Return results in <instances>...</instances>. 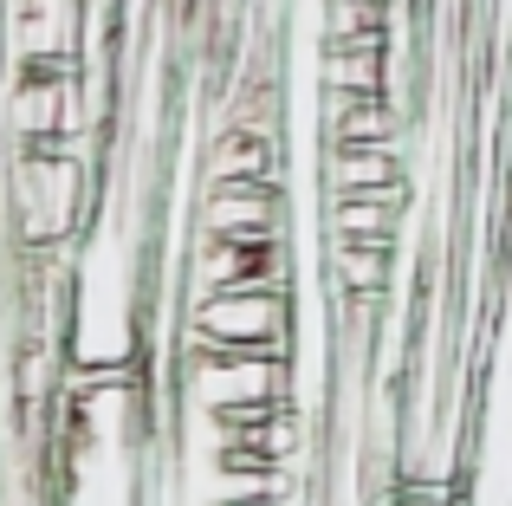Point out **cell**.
<instances>
[{"label":"cell","instance_id":"obj_9","mask_svg":"<svg viewBox=\"0 0 512 506\" xmlns=\"http://www.w3.org/2000/svg\"><path fill=\"white\" fill-rule=\"evenodd\" d=\"M325 241L396 247L402 241V202H389V195H338V202H325Z\"/></svg>","mask_w":512,"mask_h":506},{"label":"cell","instance_id":"obj_11","mask_svg":"<svg viewBox=\"0 0 512 506\" xmlns=\"http://www.w3.org/2000/svg\"><path fill=\"white\" fill-rule=\"evenodd\" d=\"M325 273L331 292H389L396 273V247H370V241H325Z\"/></svg>","mask_w":512,"mask_h":506},{"label":"cell","instance_id":"obj_2","mask_svg":"<svg viewBox=\"0 0 512 506\" xmlns=\"http://www.w3.org/2000/svg\"><path fill=\"white\" fill-rule=\"evenodd\" d=\"M182 390L201 416H240V409L292 403V357L273 351H182Z\"/></svg>","mask_w":512,"mask_h":506},{"label":"cell","instance_id":"obj_13","mask_svg":"<svg viewBox=\"0 0 512 506\" xmlns=\"http://www.w3.org/2000/svg\"><path fill=\"white\" fill-rule=\"evenodd\" d=\"M376 506H461V494L435 481H402L396 494H376Z\"/></svg>","mask_w":512,"mask_h":506},{"label":"cell","instance_id":"obj_3","mask_svg":"<svg viewBox=\"0 0 512 506\" xmlns=\"http://www.w3.org/2000/svg\"><path fill=\"white\" fill-rule=\"evenodd\" d=\"M0 46L7 65H85V0H7Z\"/></svg>","mask_w":512,"mask_h":506},{"label":"cell","instance_id":"obj_10","mask_svg":"<svg viewBox=\"0 0 512 506\" xmlns=\"http://www.w3.org/2000/svg\"><path fill=\"white\" fill-rule=\"evenodd\" d=\"M318 91L389 98V46H318Z\"/></svg>","mask_w":512,"mask_h":506},{"label":"cell","instance_id":"obj_4","mask_svg":"<svg viewBox=\"0 0 512 506\" xmlns=\"http://www.w3.org/2000/svg\"><path fill=\"white\" fill-rule=\"evenodd\" d=\"M201 241H286V189L279 182H208L195 202Z\"/></svg>","mask_w":512,"mask_h":506},{"label":"cell","instance_id":"obj_6","mask_svg":"<svg viewBox=\"0 0 512 506\" xmlns=\"http://www.w3.org/2000/svg\"><path fill=\"white\" fill-rule=\"evenodd\" d=\"M318 189H325V202H338V195H389V202H402L409 182H402L396 143H325Z\"/></svg>","mask_w":512,"mask_h":506},{"label":"cell","instance_id":"obj_1","mask_svg":"<svg viewBox=\"0 0 512 506\" xmlns=\"http://www.w3.org/2000/svg\"><path fill=\"white\" fill-rule=\"evenodd\" d=\"M182 351H273L292 357V286H227L188 299Z\"/></svg>","mask_w":512,"mask_h":506},{"label":"cell","instance_id":"obj_12","mask_svg":"<svg viewBox=\"0 0 512 506\" xmlns=\"http://www.w3.org/2000/svg\"><path fill=\"white\" fill-rule=\"evenodd\" d=\"M318 46H389V7L383 0H325Z\"/></svg>","mask_w":512,"mask_h":506},{"label":"cell","instance_id":"obj_7","mask_svg":"<svg viewBox=\"0 0 512 506\" xmlns=\"http://www.w3.org/2000/svg\"><path fill=\"white\" fill-rule=\"evenodd\" d=\"M396 98H357V91H318V137L325 143H396Z\"/></svg>","mask_w":512,"mask_h":506},{"label":"cell","instance_id":"obj_8","mask_svg":"<svg viewBox=\"0 0 512 506\" xmlns=\"http://www.w3.org/2000/svg\"><path fill=\"white\" fill-rule=\"evenodd\" d=\"M208 182H279V143L247 137V130H214L201 150V189Z\"/></svg>","mask_w":512,"mask_h":506},{"label":"cell","instance_id":"obj_5","mask_svg":"<svg viewBox=\"0 0 512 506\" xmlns=\"http://www.w3.org/2000/svg\"><path fill=\"white\" fill-rule=\"evenodd\" d=\"M227 286H292L286 241H201L188 253V299H208Z\"/></svg>","mask_w":512,"mask_h":506}]
</instances>
